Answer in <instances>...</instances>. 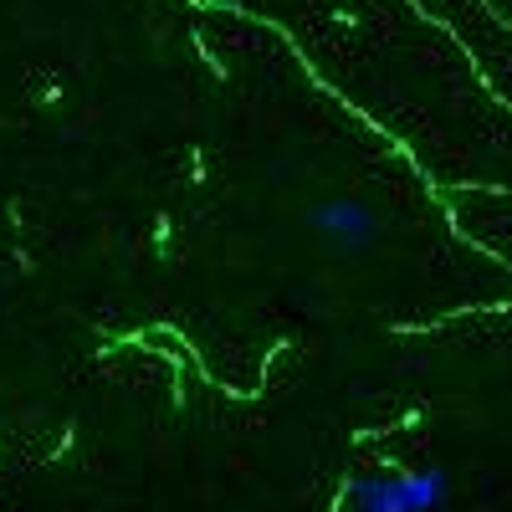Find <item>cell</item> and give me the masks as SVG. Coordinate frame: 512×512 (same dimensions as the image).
Returning a JSON list of instances; mask_svg holds the SVG:
<instances>
[{"mask_svg":"<svg viewBox=\"0 0 512 512\" xmlns=\"http://www.w3.org/2000/svg\"><path fill=\"white\" fill-rule=\"evenodd\" d=\"M359 512H436L451 497V477L441 466H415V472H369L349 487Z\"/></svg>","mask_w":512,"mask_h":512,"instance_id":"1","label":"cell"},{"mask_svg":"<svg viewBox=\"0 0 512 512\" xmlns=\"http://www.w3.org/2000/svg\"><path fill=\"white\" fill-rule=\"evenodd\" d=\"M313 231H318L333 251L354 256V251H369V246L379 241V216H374L364 200L338 195V200H323V205L313 210Z\"/></svg>","mask_w":512,"mask_h":512,"instance_id":"2","label":"cell"}]
</instances>
